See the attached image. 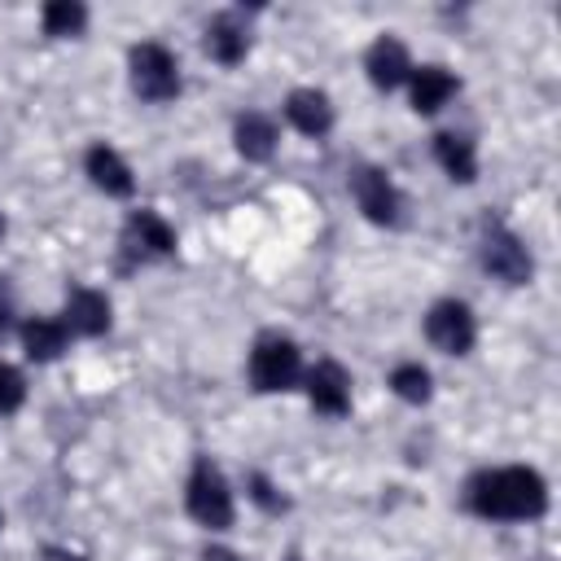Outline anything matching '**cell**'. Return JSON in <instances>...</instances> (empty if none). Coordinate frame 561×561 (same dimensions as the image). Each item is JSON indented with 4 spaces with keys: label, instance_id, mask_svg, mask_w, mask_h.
Wrapping results in <instances>:
<instances>
[{
    "label": "cell",
    "instance_id": "obj_1",
    "mask_svg": "<svg viewBox=\"0 0 561 561\" xmlns=\"http://www.w3.org/2000/svg\"><path fill=\"white\" fill-rule=\"evenodd\" d=\"M465 504L486 522H535L548 508V482L526 465L482 469L469 478Z\"/></svg>",
    "mask_w": 561,
    "mask_h": 561
},
{
    "label": "cell",
    "instance_id": "obj_2",
    "mask_svg": "<svg viewBox=\"0 0 561 561\" xmlns=\"http://www.w3.org/2000/svg\"><path fill=\"white\" fill-rule=\"evenodd\" d=\"M184 508L197 526L206 530H228L237 508H232V486L228 478L219 473V465L210 456H197L193 469H188V482H184Z\"/></svg>",
    "mask_w": 561,
    "mask_h": 561
},
{
    "label": "cell",
    "instance_id": "obj_3",
    "mask_svg": "<svg viewBox=\"0 0 561 561\" xmlns=\"http://www.w3.org/2000/svg\"><path fill=\"white\" fill-rule=\"evenodd\" d=\"M127 79H131V92L149 105H162V101H175L184 79H180V61L167 44L158 39H145L127 53Z\"/></svg>",
    "mask_w": 561,
    "mask_h": 561
},
{
    "label": "cell",
    "instance_id": "obj_4",
    "mask_svg": "<svg viewBox=\"0 0 561 561\" xmlns=\"http://www.w3.org/2000/svg\"><path fill=\"white\" fill-rule=\"evenodd\" d=\"M298 381H302V355L294 337L263 333L250 351V386L259 394H280V390H294Z\"/></svg>",
    "mask_w": 561,
    "mask_h": 561
},
{
    "label": "cell",
    "instance_id": "obj_5",
    "mask_svg": "<svg viewBox=\"0 0 561 561\" xmlns=\"http://www.w3.org/2000/svg\"><path fill=\"white\" fill-rule=\"evenodd\" d=\"M478 259H482V267H486L495 280H504V285H526V280L535 276V259H530L526 241H522L513 228H504L500 219H486V224H482Z\"/></svg>",
    "mask_w": 561,
    "mask_h": 561
},
{
    "label": "cell",
    "instance_id": "obj_6",
    "mask_svg": "<svg viewBox=\"0 0 561 561\" xmlns=\"http://www.w3.org/2000/svg\"><path fill=\"white\" fill-rule=\"evenodd\" d=\"M175 254V228L158 210H131L118 232V259L123 267H145L153 259Z\"/></svg>",
    "mask_w": 561,
    "mask_h": 561
},
{
    "label": "cell",
    "instance_id": "obj_7",
    "mask_svg": "<svg viewBox=\"0 0 561 561\" xmlns=\"http://www.w3.org/2000/svg\"><path fill=\"white\" fill-rule=\"evenodd\" d=\"M425 337L434 351L443 355H469L473 342H478V324H473V311L469 302L460 298H443L425 311Z\"/></svg>",
    "mask_w": 561,
    "mask_h": 561
},
{
    "label": "cell",
    "instance_id": "obj_8",
    "mask_svg": "<svg viewBox=\"0 0 561 561\" xmlns=\"http://www.w3.org/2000/svg\"><path fill=\"white\" fill-rule=\"evenodd\" d=\"M351 197L359 206V215L377 228H394L399 224V188L381 167H355L351 171Z\"/></svg>",
    "mask_w": 561,
    "mask_h": 561
},
{
    "label": "cell",
    "instance_id": "obj_9",
    "mask_svg": "<svg viewBox=\"0 0 561 561\" xmlns=\"http://www.w3.org/2000/svg\"><path fill=\"white\" fill-rule=\"evenodd\" d=\"M307 399L320 416H346L351 412V373L337 359H316L307 373Z\"/></svg>",
    "mask_w": 561,
    "mask_h": 561
},
{
    "label": "cell",
    "instance_id": "obj_10",
    "mask_svg": "<svg viewBox=\"0 0 561 561\" xmlns=\"http://www.w3.org/2000/svg\"><path fill=\"white\" fill-rule=\"evenodd\" d=\"M114 320V307L101 289H88V285H75L66 294V311H61V324L70 337H101Z\"/></svg>",
    "mask_w": 561,
    "mask_h": 561
},
{
    "label": "cell",
    "instance_id": "obj_11",
    "mask_svg": "<svg viewBox=\"0 0 561 561\" xmlns=\"http://www.w3.org/2000/svg\"><path fill=\"white\" fill-rule=\"evenodd\" d=\"M364 70H368V83H373L377 92H394L399 83H408L412 61H408L403 39H394V35H377L373 48L364 53Z\"/></svg>",
    "mask_w": 561,
    "mask_h": 561
},
{
    "label": "cell",
    "instance_id": "obj_12",
    "mask_svg": "<svg viewBox=\"0 0 561 561\" xmlns=\"http://www.w3.org/2000/svg\"><path fill=\"white\" fill-rule=\"evenodd\" d=\"M83 171L105 197H131L136 193V175H131V167L123 162V153L114 145H92L83 153Z\"/></svg>",
    "mask_w": 561,
    "mask_h": 561
},
{
    "label": "cell",
    "instance_id": "obj_13",
    "mask_svg": "<svg viewBox=\"0 0 561 561\" xmlns=\"http://www.w3.org/2000/svg\"><path fill=\"white\" fill-rule=\"evenodd\" d=\"M456 88L460 83L447 66H412V75H408V96H412L416 114H438L456 96Z\"/></svg>",
    "mask_w": 561,
    "mask_h": 561
},
{
    "label": "cell",
    "instance_id": "obj_14",
    "mask_svg": "<svg viewBox=\"0 0 561 561\" xmlns=\"http://www.w3.org/2000/svg\"><path fill=\"white\" fill-rule=\"evenodd\" d=\"M285 118H289L294 131L320 140V136H329V127H333V105H329V96H324L320 88H294V92L285 96Z\"/></svg>",
    "mask_w": 561,
    "mask_h": 561
},
{
    "label": "cell",
    "instance_id": "obj_15",
    "mask_svg": "<svg viewBox=\"0 0 561 561\" xmlns=\"http://www.w3.org/2000/svg\"><path fill=\"white\" fill-rule=\"evenodd\" d=\"M202 44H206L210 61H219V66H237V61L250 53V35H245V26L237 22V13H219V18H210Z\"/></svg>",
    "mask_w": 561,
    "mask_h": 561
},
{
    "label": "cell",
    "instance_id": "obj_16",
    "mask_svg": "<svg viewBox=\"0 0 561 561\" xmlns=\"http://www.w3.org/2000/svg\"><path fill=\"white\" fill-rule=\"evenodd\" d=\"M232 140H237V153H241L245 162H267V158L276 153L280 131H276V123H272L267 114L250 110V114H241V118L232 123Z\"/></svg>",
    "mask_w": 561,
    "mask_h": 561
},
{
    "label": "cell",
    "instance_id": "obj_17",
    "mask_svg": "<svg viewBox=\"0 0 561 561\" xmlns=\"http://www.w3.org/2000/svg\"><path fill=\"white\" fill-rule=\"evenodd\" d=\"M434 162L456 184H473L478 180V149H473V140L465 131H438L434 136Z\"/></svg>",
    "mask_w": 561,
    "mask_h": 561
},
{
    "label": "cell",
    "instance_id": "obj_18",
    "mask_svg": "<svg viewBox=\"0 0 561 561\" xmlns=\"http://www.w3.org/2000/svg\"><path fill=\"white\" fill-rule=\"evenodd\" d=\"M66 342H70V333H66V324H61V320L31 316V320L22 324V351H26V359H35V364L57 359V355L66 351Z\"/></svg>",
    "mask_w": 561,
    "mask_h": 561
},
{
    "label": "cell",
    "instance_id": "obj_19",
    "mask_svg": "<svg viewBox=\"0 0 561 561\" xmlns=\"http://www.w3.org/2000/svg\"><path fill=\"white\" fill-rule=\"evenodd\" d=\"M39 22H44V35L66 39V35H79L88 26V9L79 0H48L44 13H39Z\"/></svg>",
    "mask_w": 561,
    "mask_h": 561
},
{
    "label": "cell",
    "instance_id": "obj_20",
    "mask_svg": "<svg viewBox=\"0 0 561 561\" xmlns=\"http://www.w3.org/2000/svg\"><path fill=\"white\" fill-rule=\"evenodd\" d=\"M390 390H394L403 403H430L434 377H430V368H421V364H394V368H390Z\"/></svg>",
    "mask_w": 561,
    "mask_h": 561
},
{
    "label": "cell",
    "instance_id": "obj_21",
    "mask_svg": "<svg viewBox=\"0 0 561 561\" xmlns=\"http://www.w3.org/2000/svg\"><path fill=\"white\" fill-rule=\"evenodd\" d=\"M26 403V377L0 359V416H13Z\"/></svg>",
    "mask_w": 561,
    "mask_h": 561
},
{
    "label": "cell",
    "instance_id": "obj_22",
    "mask_svg": "<svg viewBox=\"0 0 561 561\" xmlns=\"http://www.w3.org/2000/svg\"><path fill=\"white\" fill-rule=\"evenodd\" d=\"M245 491H250V500H254L263 513H285V508H289V500H285L263 473H250V478H245Z\"/></svg>",
    "mask_w": 561,
    "mask_h": 561
},
{
    "label": "cell",
    "instance_id": "obj_23",
    "mask_svg": "<svg viewBox=\"0 0 561 561\" xmlns=\"http://www.w3.org/2000/svg\"><path fill=\"white\" fill-rule=\"evenodd\" d=\"M39 561H83L79 552H70V548H57V543H48L44 552H39Z\"/></svg>",
    "mask_w": 561,
    "mask_h": 561
},
{
    "label": "cell",
    "instance_id": "obj_24",
    "mask_svg": "<svg viewBox=\"0 0 561 561\" xmlns=\"http://www.w3.org/2000/svg\"><path fill=\"white\" fill-rule=\"evenodd\" d=\"M202 561H241V557H237L232 548H206V552H202Z\"/></svg>",
    "mask_w": 561,
    "mask_h": 561
},
{
    "label": "cell",
    "instance_id": "obj_25",
    "mask_svg": "<svg viewBox=\"0 0 561 561\" xmlns=\"http://www.w3.org/2000/svg\"><path fill=\"white\" fill-rule=\"evenodd\" d=\"M4 329H9V294H0V337H4Z\"/></svg>",
    "mask_w": 561,
    "mask_h": 561
}]
</instances>
